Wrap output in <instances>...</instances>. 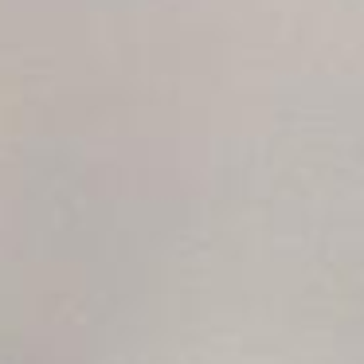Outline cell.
I'll use <instances>...</instances> for the list:
<instances>
[{
	"label": "cell",
	"instance_id": "cell-1",
	"mask_svg": "<svg viewBox=\"0 0 364 364\" xmlns=\"http://www.w3.org/2000/svg\"><path fill=\"white\" fill-rule=\"evenodd\" d=\"M0 364H16V360H9V356H0Z\"/></svg>",
	"mask_w": 364,
	"mask_h": 364
}]
</instances>
